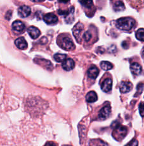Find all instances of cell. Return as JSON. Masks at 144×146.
Listing matches in <instances>:
<instances>
[{"mask_svg":"<svg viewBox=\"0 0 144 146\" xmlns=\"http://www.w3.org/2000/svg\"><path fill=\"white\" fill-rule=\"evenodd\" d=\"M122 46H123V47L124 48L126 49V48H128V45L127 42H126V41H124V42H123L122 43Z\"/></svg>","mask_w":144,"mask_h":146,"instance_id":"29","label":"cell"},{"mask_svg":"<svg viewBox=\"0 0 144 146\" xmlns=\"http://www.w3.org/2000/svg\"><path fill=\"white\" fill-rule=\"evenodd\" d=\"M38 60V63L39 65H42L47 70H52L53 66L50 61L45 59H36Z\"/></svg>","mask_w":144,"mask_h":146,"instance_id":"17","label":"cell"},{"mask_svg":"<svg viewBox=\"0 0 144 146\" xmlns=\"http://www.w3.org/2000/svg\"><path fill=\"white\" fill-rule=\"evenodd\" d=\"M10 13V11H8L7 15H6V19H7V20H10L11 19V13L9 15Z\"/></svg>","mask_w":144,"mask_h":146,"instance_id":"28","label":"cell"},{"mask_svg":"<svg viewBox=\"0 0 144 146\" xmlns=\"http://www.w3.org/2000/svg\"><path fill=\"white\" fill-rule=\"evenodd\" d=\"M59 45L62 48L65 49L66 51L72 50L75 48L74 43L72 42V40L69 37H64V38H62Z\"/></svg>","mask_w":144,"mask_h":146,"instance_id":"2","label":"cell"},{"mask_svg":"<svg viewBox=\"0 0 144 146\" xmlns=\"http://www.w3.org/2000/svg\"><path fill=\"white\" fill-rule=\"evenodd\" d=\"M92 37V34H91L90 32H89V31H86V33H84V34L83 35V38L86 42H88L89 40L91 39Z\"/></svg>","mask_w":144,"mask_h":146,"instance_id":"24","label":"cell"},{"mask_svg":"<svg viewBox=\"0 0 144 146\" xmlns=\"http://www.w3.org/2000/svg\"><path fill=\"white\" fill-rule=\"evenodd\" d=\"M12 28L15 31L18 32V33H22L25 29V25L20 20H15L13 23Z\"/></svg>","mask_w":144,"mask_h":146,"instance_id":"11","label":"cell"},{"mask_svg":"<svg viewBox=\"0 0 144 146\" xmlns=\"http://www.w3.org/2000/svg\"><path fill=\"white\" fill-rule=\"evenodd\" d=\"M32 1H33L34 2H42L44 0H32Z\"/></svg>","mask_w":144,"mask_h":146,"instance_id":"31","label":"cell"},{"mask_svg":"<svg viewBox=\"0 0 144 146\" xmlns=\"http://www.w3.org/2000/svg\"><path fill=\"white\" fill-rule=\"evenodd\" d=\"M130 70L132 74L135 75H139L142 72V66L139 63H133L130 65Z\"/></svg>","mask_w":144,"mask_h":146,"instance_id":"14","label":"cell"},{"mask_svg":"<svg viewBox=\"0 0 144 146\" xmlns=\"http://www.w3.org/2000/svg\"><path fill=\"white\" fill-rule=\"evenodd\" d=\"M113 87V80L111 78H106L103 82L101 85V89L105 92H108L112 89Z\"/></svg>","mask_w":144,"mask_h":146,"instance_id":"8","label":"cell"},{"mask_svg":"<svg viewBox=\"0 0 144 146\" xmlns=\"http://www.w3.org/2000/svg\"><path fill=\"white\" fill-rule=\"evenodd\" d=\"M135 20L130 17H123L116 21V27L120 30L130 31L134 27Z\"/></svg>","mask_w":144,"mask_h":146,"instance_id":"1","label":"cell"},{"mask_svg":"<svg viewBox=\"0 0 144 146\" xmlns=\"http://www.w3.org/2000/svg\"><path fill=\"white\" fill-rule=\"evenodd\" d=\"M135 36L138 40L140 41H144V29H139L136 32Z\"/></svg>","mask_w":144,"mask_h":146,"instance_id":"23","label":"cell"},{"mask_svg":"<svg viewBox=\"0 0 144 146\" xmlns=\"http://www.w3.org/2000/svg\"><path fill=\"white\" fill-rule=\"evenodd\" d=\"M31 13V10L30 7H27V6L23 5L20 7L18 10V14L19 15L22 17V18H25L28 16L30 15Z\"/></svg>","mask_w":144,"mask_h":146,"instance_id":"5","label":"cell"},{"mask_svg":"<svg viewBox=\"0 0 144 146\" xmlns=\"http://www.w3.org/2000/svg\"><path fill=\"white\" fill-rule=\"evenodd\" d=\"M111 111V107L109 106H105L103 107L99 111V118L101 119H107L109 116Z\"/></svg>","mask_w":144,"mask_h":146,"instance_id":"7","label":"cell"},{"mask_svg":"<svg viewBox=\"0 0 144 146\" xmlns=\"http://www.w3.org/2000/svg\"><path fill=\"white\" fill-rule=\"evenodd\" d=\"M43 20L48 25H53L57 24L58 22L57 17L55 14L49 13L45 15L43 17Z\"/></svg>","mask_w":144,"mask_h":146,"instance_id":"3","label":"cell"},{"mask_svg":"<svg viewBox=\"0 0 144 146\" xmlns=\"http://www.w3.org/2000/svg\"><path fill=\"white\" fill-rule=\"evenodd\" d=\"M74 11V7H71L69 9L68 13H67L65 16V20L67 24H71V23L73 22V20H74V16H73Z\"/></svg>","mask_w":144,"mask_h":146,"instance_id":"18","label":"cell"},{"mask_svg":"<svg viewBox=\"0 0 144 146\" xmlns=\"http://www.w3.org/2000/svg\"><path fill=\"white\" fill-rule=\"evenodd\" d=\"M142 56L144 58V50H143V52H142Z\"/></svg>","mask_w":144,"mask_h":146,"instance_id":"32","label":"cell"},{"mask_svg":"<svg viewBox=\"0 0 144 146\" xmlns=\"http://www.w3.org/2000/svg\"><path fill=\"white\" fill-rule=\"evenodd\" d=\"M139 108L140 115H141L142 117H144V103H143V102L140 103Z\"/></svg>","mask_w":144,"mask_h":146,"instance_id":"25","label":"cell"},{"mask_svg":"<svg viewBox=\"0 0 144 146\" xmlns=\"http://www.w3.org/2000/svg\"><path fill=\"white\" fill-rule=\"evenodd\" d=\"M28 34L30 37L33 39H36L37 38L40 36L41 33L40 31L36 28V27H34V26H31V27H29L27 30Z\"/></svg>","mask_w":144,"mask_h":146,"instance_id":"9","label":"cell"},{"mask_svg":"<svg viewBox=\"0 0 144 146\" xmlns=\"http://www.w3.org/2000/svg\"><path fill=\"white\" fill-rule=\"evenodd\" d=\"M54 58L57 62L62 63V62H64V61L67 59V55L64 54L57 53L54 55Z\"/></svg>","mask_w":144,"mask_h":146,"instance_id":"20","label":"cell"},{"mask_svg":"<svg viewBox=\"0 0 144 146\" xmlns=\"http://www.w3.org/2000/svg\"><path fill=\"white\" fill-rule=\"evenodd\" d=\"M133 86L131 82H123L120 85V91L122 93H127L131 90Z\"/></svg>","mask_w":144,"mask_h":146,"instance_id":"13","label":"cell"},{"mask_svg":"<svg viewBox=\"0 0 144 146\" xmlns=\"http://www.w3.org/2000/svg\"><path fill=\"white\" fill-rule=\"evenodd\" d=\"M83 27L84 26L81 24V23H78V24L74 26V28L72 29L73 35H74V36L76 38V39L77 40L78 42L81 41L80 34H81V31H83Z\"/></svg>","mask_w":144,"mask_h":146,"instance_id":"4","label":"cell"},{"mask_svg":"<svg viewBox=\"0 0 144 146\" xmlns=\"http://www.w3.org/2000/svg\"><path fill=\"white\" fill-rule=\"evenodd\" d=\"M80 3L87 8H91L93 6V0H79Z\"/></svg>","mask_w":144,"mask_h":146,"instance_id":"22","label":"cell"},{"mask_svg":"<svg viewBox=\"0 0 144 146\" xmlns=\"http://www.w3.org/2000/svg\"><path fill=\"white\" fill-rule=\"evenodd\" d=\"M58 1L59 3H61L66 4L69 1V0H58Z\"/></svg>","mask_w":144,"mask_h":146,"instance_id":"30","label":"cell"},{"mask_svg":"<svg viewBox=\"0 0 144 146\" xmlns=\"http://www.w3.org/2000/svg\"><path fill=\"white\" fill-rule=\"evenodd\" d=\"M75 66V63L72 58H67V59L62 62V66L64 70L66 71H70L74 68Z\"/></svg>","mask_w":144,"mask_h":146,"instance_id":"6","label":"cell"},{"mask_svg":"<svg viewBox=\"0 0 144 146\" xmlns=\"http://www.w3.org/2000/svg\"><path fill=\"white\" fill-rule=\"evenodd\" d=\"M100 66L101 68L104 70L107 71L111 70L113 68V65L111 63L109 62V61H102L100 63Z\"/></svg>","mask_w":144,"mask_h":146,"instance_id":"21","label":"cell"},{"mask_svg":"<svg viewBox=\"0 0 144 146\" xmlns=\"http://www.w3.org/2000/svg\"><path fill=\"white\" fill-rule=\"evenodd\" d=\"M114 10L116 11H121L125 10V5L121 1H117L114 4Z\"/></svg>","mask_w":144,"mask_h":146,"instance_id":"19","label":"cell"},{"mask_svg":"<svg viewBox=\"0 0 144 146\" xmlns=\"http://www.w3.org/2000/svg\"><path fill=\"white\" fill-rule=\"evenodd\" d=\"M138 145V141L136 140H133L130 142H129L126 145Z\"/></svg>","mask_w":144,"mask_h":146,"instance_id":"27","label":"cell"},{"mask_svg":"<svg viewBox=\"0 0 144 146\" xmlns=\"http://www.w3.org/2000/svg\"><path fill=\"white\" fill-rule=\"evenodd\" d=\"M15 44L17 48L20 49H25L27 48V42L23 37H19L15 41Z\"/></svg>","mask_w":144,"mask_h":146,"instance_id":"10","label":"cell"},{"mask_svg":"<svg viewBox=\"0 0 144 146\" xmlns=\"http://www.w3.org/2000/svg\"><path fill=\"white\" fill-rule=\"evenodd\" d=\"M99 74V70L96 66H92L88 70V75L90 78L95 79Z\"/></svg>","mask_w":144,"mask_h":146,"instance_id":"12","label":"cell"},{"mask_svg":"<svg viewBox=\"0 0 144 146\" xmlns=\"http://www.w3.org/2000/svg\"><path fill=\"white\" fill-rule=\"evenodd\" d=\"M86 99L88 103H94V102L97 101L98 96L96 95L95 92L90 91L87 94L86 96Z\"/></svg>","mask_w":144,"mask_h":146,"instance_id":"16","label":"cell"},{"mask_svg":"<svg viewBox=\"0 0 144 146\" xmlns=\"http://www.w3.org/2000/svg\"><path fill=\"white\" fill-rule=\"evenodd\" d=\"M115 133L118 135L119 137H121V138H124L126 136V133H127V128L125 127L121 126V125H118L116 127Z\"/></svg>","mask_w":144,"mask_h":146,"instance_id":"15","label":"cell"},{"mask_svg":"<svg viewBox=\"0 0 144 146\" xmlns=\"http://www.w3.org/2000/svg\"><path fill=\"white\" fill-rule=\"evenodd\" d=\"M143 84L140 83L139 84V85L137 86V92L138 94H141L143 91Z\"/></svg>","mask_w":144,"mask_h":146,"instance_id":"26","label":"cell"}]
</instances>
